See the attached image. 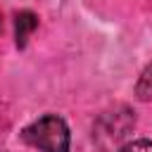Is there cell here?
Returning <instances> with one entry per match:
<instances>
[{
  "label": "cell",
  "mask_w": 152,
  "mask_h": 152,
  "mask_svg": "<svg viewBox=\"0 0 152 152\" xmlns=\"http://www.w3.org/2000/svg\"><path fill=\"white\" fill-rule=\"evenodd\" d=\"M21 138L24 142L38 147L40 152H69V142H71L69 126L57 114H45L33 124H28L21 131Z\"/></svg>",
  "instance_id": "obj_1"
},
{
  "label": "cell",
  "mask_w": 152,
  "mask_h": 152,
  "mask_svg": "<svg viewBox=\"0 0 152 152\" xmlns=\"http://www.w3.org/2000/svg\"><path fill=\"white\" fill-rule=\"evenodd\" d=\"M133 124H135V119H133V114H131L126 107L114 109V112H107V114H102L100 121L95 124L93 138H95V142H97L104 152H109L116 142H121V140L128 135V131L133 128Z\"/></svg>",
  "instance_id": "obj_2"
},
{
  "label": "cell",
  "mask_w": 152,
  "mask_h": 152,
  "mask_svg": "<svg viewBox=\"0 0 152 152\" xmlns=\"http://www.w3.org/2000/svg\"><path fill=\"white\" fill-rule=\"evenodd\" d=\"M36 26H38V17H36L33 12L24 10V12L17 14V19H14V36H17V45H19V48L26 45L28 36L36 31Z\"/></svg>",
  "instance_id": "obj_3"
},
{
  "label": "cell",
  "mask_w": 152,
  "mask_h": 152,
  "mask_svg": "<svg viewBox=\"0 0 152 152\" xmlns=\"http://www.w3.org/2000/svg\"><path fill=\"white\" fill-rule=\"evenodd\" d=\"M135 97H138L140 102L152 100V64H147V66L142 69V74H140V78H138V83H135Z\"/></svg>",
  "instance_id": "obj_4"
},
{
  "label": "cell",
  "mask_w": 152,
  "mask_h": 152,
  "mask_svg": "<svg viewBox=\"0 0 152 152\" xmlns=\"http://www.w3.org/2000/svg\"><path fill=\"white\" fill-rule=\"evenodd\" d=\"M119 152H152V142L150 140H131Z\"/></svg>",
  "instance_id": "obj_5"
}]
</instances>
